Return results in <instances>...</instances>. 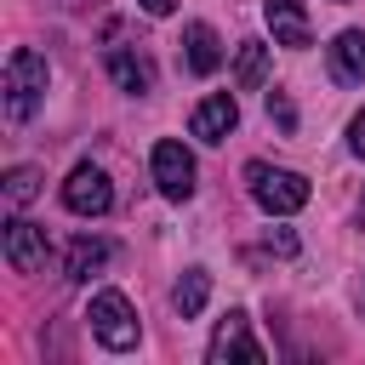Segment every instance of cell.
<instances>
[{
  "mask_svg": "<svg viewBox=\"0 0 365 365\" xmlns=\"http://www.w3.org/2000/svg\"><path fill=\"white\" fill-rule=\"evenodd\" d=\"M245 188H251V200L268 217H291V211L308 205V177L302 171H285V165H268V160H251L245 165Z\"/></svg>",
  "mask_w": 365,
  "mask_h": 365,
  "instance_id": "obj_1",
  "label": "cell"
},
{
  "mask_svg": "<svg viewBox=\"0 0 365 365\" xmlns=\"http://www.w3.org/2000/svg\"><path fill=\"white\" fill-rule=\"evenodd\" d=\"M46 57L40 51H29V46H17L11 57H6V120L11 125H23L34 108H40V97H46Z\"/></svg>",
  "mask_w": 365,
  "mask_h": 365,
  "instance_id": "obj_2",
  "label": "cell"
},
{
  "mask_svg": "<svg viewBox=\"0 0 365 365\" xmlns=\"http://www.w3.org/2000/svg\"><path fill=\"white\" fill-rule=\"evenodd\" d=\"M86 319H91V336H97L108 354H125V348H137V336H143L137 308H131L125 291H97L91 308H86Z\"/></svg>",
  "mask_w": 365,
  "mask_h": 365,
  "instance_id": "obj_3",
  "label": "cell"
},
{
  "mask_svg": "<svg viewBox=\"0 0 365 365\" xmlns=\"http://www.w3.org/2000/svg\"><path fill=\"white\" fill-rule=\"evenodd\" d=\"M205 359H211V365H228V359L262 365V359H268V348L251 336V314H245V308H228V314L217 319V331H211V342H205Z\"/></svg>",
  "mask_w": 365,
  "mask_h": 365,
  "instance_id": "obj_4",
  "label": "cell"
},
{
  "mask_svg": "<svg viewBox=\"0 0 365 365\" xmlns=\"http://www.w3.org/2000/svg\"><path fill=\"white\" fill-rule=\"evenodd\" d=\"M63 205H68L74 217H103V211L114 205V182H108V171L91 165V160H80V165L68 171V182H63Z\"/></svg>",
  "mask_w": 365,
  "mask_h": 365,
  "instance_id": "obj_5",
  "label": "cell"
},
{
  "mask_svg": "<svg viewBox=\"0 0 365 365\" xmlns=\"http://www.w3.org/2000/svg\"><path fill=\"white\" fill-rule=\"evenodd\" d=\"M103 63H108V80H114L120 91H131V97L154 91V63H148V51H143V46H120L114 29H108V46H103Z\"/></svg>",
  "mask_w": 365,
  "mask_h": 365,
  "instance_id": "obj_6",
  "label": "cell"
},
{
  "mask_svg": "<svg viewBox=\"0 0 365 365\" xmlns=\"http://www.w3.org/2000/svg\"><path fill=\"white\" fill-rule=\"evenodd\" d=\"M154 188L165 194V200H188L194 194V154L177 143V137H165V143H154Z\"/></svg>",
  "mask_w": 365,
  "mask_h": 365,
  "instance_id": "obj_7",
  "label": "cell"
},
{
  "mask_svg": "<svg viewBox=\"0 0 365 365\" xmlns=\"http://www.w3.org/2000/svg\"><path fill=\"white\" fill-rule=\"evenodd\" d=\"M6 262L17 274H40L46 268V228H34L29 217H11L6 222Z\"/></svg>",
  "mask_w": 365,
  "mask_h": 365,
  "instance_id": "obj_8",
  "label": "cell"
},
{
  "mask_svg": "<svg viewBox=\"0 0 365 365\" xmlns=\"http://www.w3.org/2000/svg\"><path fill=\"white\" fill-rule=\"evenodd\" d=\"M234 125H240V103H234L228 91H211V97L194 108V120H188V131H194L200 143H222Z\"/></svg>",
  "mask_w": 365,
  "mask_h": 365,
  "instance_id": "obj_9",
  "label": "cell"
},
{
  "mask_svg": "<svg viewBox=\"0 0 365 365\" xmlns=\"http://www.w3.org/2000/svg\"><path fill=\"white\" fill-rule=\"evenodd\" d=\"M262 17H268V34H274V46H308V40H314L302 0H262Z\"/></svg>",
  "mask_w": 365,
  "mask_h": 365,
  "instance_id": "obj_10",
  "label": "cell"
},
{
  "mask_svg": "<svg viewBox=\"0 0 365 365\" xmlns=\"http://www.w3.org/2000/svg\"><path fill=\"white\" fill-rule=\"evenodd\" d=\"M182 63H188V74H217L222 68V40H217V29L211 23H188L182 29Z\"/></svg>",
  "mask_w": 365,
  "mask_h": 365,
  "instance_id": "obj_11",
  "label": "cell"
},
{
  "mask_svg": "<svg viewBox=\"0 0 365 365\" xmlns=\"http://www.w3.org/2000/svg\"><path fill=\"white\" fill-rule=\"evenodd\" d=\"M108 262H114V245H108V240H91V234L68 240V251H63V274H68V279H91V274H103Z\"/></svg>",
  "mask_w": 365,
  "mask_h": 365,
  "instance_id": "obj_12",
  "label": "cell"
},
{
  "mask_svg": "<svg viewBox=\"0 0 365 365\" xmlns=\"http://www.w3.org/2000/svg\"><path fill=\"white\" fill-rule=\"evenodd\" d=\"M331 74L342 86H359L365 80V29H342L331 40Z\"/></svg>",
  "mask_w": 365,
  "mask_h": 365,
  "instance_id": "obj_13",
  "label": "cell"
},
{
  "mask_svg": "<svg viewBox=\"0 0 365 365\" xmlns=\"http://www.w3.org/2000/svg\"><path fill=\"white\" fill-rule=\"evenodd\" d=\"M268 80V46L262 40H240V57H234V86L240 91H257Z\"/></svg>",
  "mask_w": 365,
  "mask_h": 365,
  "instance_id": "obj_14",
  "label": "cell"
},
{
  "mask_svg": "<svg viewBox=\"0 0 365 365\" xmlns=\"http://www.w3.org/2000/svg\"><path fill=\"white\" fill-rule=\"evenodd\" d=\"M205 297H211V274H205V268H188V274L171 285V308H177L182 319H194V314L205 308Z\"/></svg>",
  "mask_w": 365,
  "mask_h": 365,
  "instance_id": "obj_15",
  "label": "cell"
},
{
  "mask_svg": "<svg viewBox=\"0 0 365 365\" xmlns=\"http://www.w3.org/2000/svg\"><path fill=\"white\" fill-rule=\"evenodd\" d=\"M34 194H40V171H34V165H11V171H6V200H11V205H29Z\"/></svg>",
  "mask_w": 365,
  "mask_h": 365,
  "instance_id": "obj_16",
  "label": "cell"
},
{
  "mask_svg": "<svg viewBox=\"0 0 365 365\" xmlns=\"http://www.w3.org/2000/svg\"><path fill=\"white\" fill-rule=\"evenodd\" d=\"M268 120H274L279 131H297V108H291L285 91H268Z\"/></svg>",
  "mask_w": 365,
  "mask_h": 365,
  "instance_id": "obj_17",
  "label": "cell"
},
{
  "mask_svg": "<svg viewBox=\"0 0 365 365\" xmlns=\"http://www.w3.org/2000/svg\"><path fill=\"white\" fill-rule=\"evenodd\" d=\"M262 245H268V251H274V257H297V251H302V245H297V234H291V228H268V240H262Z\"/></svg>",
  "mask_w": 365,
  "mask_h": 365,
  "instance_id": "obj_18",
  "label": "cell"
},
{
  "mask_svg": "<svg viewBox=\"0 0 365 365\" xmlns=\"http://www.w3.org/2000/svg\"><path fill=\"white\" fill-rule=\"evenodd\" d=\"M348 148L365 160V108H359V114H354V125H348Z\"/></svg>",
  "mask_w": 365,
  "mask_h": 365,
  "instance_id": "obj_19",
  "label": "cell"
},
{
  "mask_svg": "<svg viewBox=\"0 0 365 365\" xmlns=\"http://www.w3.org/2000/svg\"><path fill=\"white\" fill-rule=\"evenodd\" d=\"M137 6H143L148 17H171V6H177V0H137Z\"/></svg>",
  "mask_w": 365,
  "mask_h": 365,
  "instance_id": "obj_20",
  "label": "cell"
},
{
  "mask_svg": "<svg viewBox=\"0 0 365 365\" xmlns=\"http://www.w3.org/2000/svg\"><path fill=\"white\" fill-rule=\"evenodd\" d=\"M359 222H365V200H359Z\"/></svg>",
  "mask_w": 365,
  "mask_h": 365,
  "instance_id": "obj_21",
  "label": "cell"
},
{
  "mask_svg": "<svg viewBox=\"0 0 365 365\" xmlns=\"http://www.w3.org/2000/svg\"><path fill=\"white\" fill-rule=\"evenodd\" d=\"M359 302H365V279H359Z\"/></svg>",
  "mask_w": 365,
  "mask_h": 365,
  "instance_id": "obj_22",
  "label": "cell"
}]
</instances>
